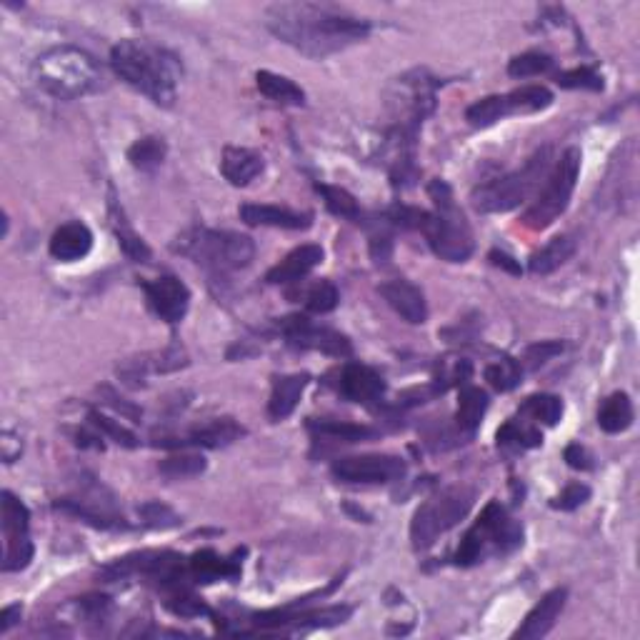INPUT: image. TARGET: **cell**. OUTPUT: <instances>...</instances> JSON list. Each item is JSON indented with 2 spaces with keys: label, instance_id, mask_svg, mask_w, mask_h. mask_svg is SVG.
<instances>
[{
  "label": "cell",
  "instance_id": "1",
  "mask_svg": "<svg viewBox=\"0 0 640 640\" xmlns=\"http://www.w3.org/2000/svg\"><path fill=\"white\" fill-rule=\"evenodd\" d=\"M275 38L308 58H325L368 38L370 23L330 3H278L265 10Z\"/></svg>",
  "mask_w": 640,
  "mask_h": 640
},
{
  "label": "cell",
  "instance_id": "2",
  "mask_svg": "<svg viewBox=\"0 0 640 640\" xmlns=\"http://www.w3.org/2000/svg\"><path fill=\"white\" fill-rule=\"evenodd\" d=\"M110 65L123 83L143 93L150 103L160 108L175 103L183 65L170 50L148 40H120L110 50Z\"/></svg>",
  "mask_w": 640,
  "mask_h": 640
},
{
  "label": "cell",
  "instance_id": "3",
  "mask_svg": "<svg viewBox=\"0 0 640 640\" xmlns=\"http://www.w3.org/2000/svg\"><path fill=\"white\" fill-rule=\"evenodd\" d=\"M33 78L40 90L58 100H75L103 88L98 60L75 45H58L40 53L33 63Z\"/></svg>",
  "mask_w": 640,
  "mask_h": 640
},
{
  "label": "cell",
  "instance_id": "4",
  "mask_svg": "<svg viewBox=\"0 0 640 640\" xmlns=\"http://www.w3.org/2000/svg\"><path fill=\"white\" fill-rule=\"evenodd\" d=\"M428 195L435 205L423 228L430 250L445 263H465L473 255L475 240L463 210L455 205L453 190L445 180L435 178L430 180Z\"/></svg>",
  "mask_w": 640,
  "mask_h": 640
},
{
  "label": "cell",
  "instance_id": "5",
  "mask_svg": "<svg viewBox=\"0 0 640 640\" xmlns=\"http://www.w3.org/2000/svg\"><path fill=\"white\" fill-rule=\"evenodd\" d=\"M173 250L188 255L193 263L210 270L213 275H225L253 263L255 243L248 235L230 233V230L190 228L180 238H175Z\"/></svg>",
  "mask_w": 640,
  "mask_h": 640
},
{
  "label": "cell",
  "instance_id": "6",
  "mask_svg": "<svg viewBox=\"0 0 640 640\" xmlns=\"http://www.w3.org/2000/svg\"><path fill=\"white\" fill-rule=\"evenodd\" d=\"M523 545V525L508 515V510L490 500L473 523V528L460 538L458 550L453 555V563L460 568L483 563L488 555H508Z\"/></svg>",
  "mask_w": 640,
  "mask_h": 640
},
{
  "label": "cell",
  "instance_id": "7",
  "mask_svg": "<svg viewBox=\"0 0 640 640\" xmlns=\"http://www.w3.org/2000/svg\"><path fill=\"white\" fill-rule=\"evenodd\" d=\"M550 160H553V148L545 145V148H540L538 153L525 160L523 168L475 188L473 195H470L475 210H480V213H508V210L523 205L540 185V178H545Z\"/></svg>",
  "mask_w": 640,
  "mask_h": 640
},
{
  "label": "cell",
  "instance_id": "8",
  "mask_svg": "<svg viewBox=\"0 0 640 640\" xmlns=\"http://www.w3.org/2000/svg\"><path fill=\"white\" fill-rule=\"evenodd\" d=\"M475 493L465 485H455V488L440 490L438 495L425 500L413 515L410 523V540H413L415 550H428L435 540L443 533H448L453 525L468 515L470 505H473Z\"/></svg>",
  "mask_w": 640,
  "mask_h": 640
},
{
  "label": "cell",
  "instance_id": "9",
  "mask_svg": "<svg viewBox=\"0 0 640 640\" xmlns=\"http://www.w3.org/2000/svg\"><path fill=\"white\" fill-rule=\"evenodd\" d=\"M580 155L578 148H568L560 160L555 163L553 173L545 180L543 190L538 193V198L533 200L528 210L523 213V225L530 230H545L565 213L570 198H573L575 183H578L580 175Z\"/></svg>",
  "mask_w": 640,
  "mask_h": 640
},
{
  "label": "cell",
  "instance_id": "10",
  "mask_svg": "<svg viewBox=\"0 0 640 640\" xmlns=\"http://www.w3.org/2000/svg\"><path fill=\"white\" fill-rule=\"evenodd\" d=\"M435 90H438V80L428 70L415 68L400 75L393 85V93H390L395 125L418 133L423 120L433 115L435 110Z\"/></svg>",
  "mask_w": 640,
  "mask_h": 640
},
{
  "label": "cell",
  "instance_id": "11",
  "mask_svg": "<svg viewBox=\"0 0 640 640\" xmlns=\"http://www.w3.org/2000/svg\"><path fill=\"white\" fill-rule=\"evenodd\" d=\"M553 103V93L545 85H523L518 90H510L505 95H488L480 98L465 110V120L473 128H488L498 120L510 118V115H528L545 110Z\"/></svg>",
  "mask_w": 640,
  "mask_h": 640
},
{
  "label": "cell",
  "instance_id": "12",
  "mask_svg": "<svg viewBox=\"0 0 640 640\" xmlns=\"http://www.w3.org/2000/svg\"><path fill=\"white\" fill-rule=\"evenodd\" d=\"M0 523H3V570L15 573L25 570L33 560V540H30V513L20 498H15L10 490L0 495Z\"/></svg>",
  "mask_w": 640,
  "mask_h": 640
},
{
  "label": "cell",
  "instance_id": "13",
  "mask_svg": "<svg viewBox=\"0 0 640 640\" xmlns=\"http://www.w3.org/2000/svg\"><path fill=\"white\" fill-rule=\"evenodd\" d=\"M275 328L290 348L320 350V353L333 355V358H350L353 355V343L348 340V335L333 328L313 325L305 315H285L275 323Z\"/></svg>",
  "mask_w": 640,
  "mask_h": 640
},
{
  "label": "cell",
  "instance_id": "14",
  "mask_svg": "<svg viewBox=\"0 0 640 640\" xmlns=\"http://www.w3.org/2000/svg\"><path fill=\"white\" fill-rule=\"evenodd\" d=\"M408 465L398 455H350L333 463V475L343 483H393V480L405 478Z\"/></svg>",
  "mask_w": 640,
  "mask_h": 640
},
{
  "label": "cell",
  "instance_id": "15",
  "mask_svg": "<svg viewBox=\"0 0 640 640\" xmlns=\"http://www.w3.org/2000/svg\"><path fill=\"white\" fill-rule=\"evenodd\" d=\"M353 615L350 605H330L320 610H295V605L280 610H265V613L253 615L255 628H330L340 625Z\"/></svg>",
  "mask_w": 640,
  "mask_h": 640
},
{
  "label": "cell",
  "instance_id": "16",
  "mask_svg": "<svg viewBox=\"0 0 640 640\" xmlns=\"http://www.w3.org/2000/svg\"><path fill=\"white\" fill-rule=\"evenodd\" d=\"M143 293L148 298L150 310L165 323H180L190 308V290L175 275H160L155 280H145Z\"/></svg>",
  "mask_w": 640,
  "mask_h": 640
},
{
  "label": "cell",
  "instance_id": "17",
  "mask_svg": "<svg viewBox=\"0 0 640 640\" xmlns=\"http://www.w3.org/2000/svg\"><path fill=\"white\" fill-rule=\"evenodd\" d=\"M243 433L245 428L238 420L215 418L210 423L193 428L183 438H163L155 440V445H163V448H190V445H195V448H225V445L235 443Z\"/></svg>",
  "mask_w": 640,
  "mask_h": 640
},
{
  "label": "cell",
  "instance_id": "18",
  "mask_svg": "<svg viewBox=\"0 0 640 640\" xmlns=\"http://www.w3.org/2000/svg\"><path fill=\"white\" fill-rule=\"evenodd\" d=\"M338 390L350 403L368 405L373 400H380L385 393V380L378 370L368 368L363 363H348L340 373Z\"/></svg>",
  "mask_w": 640,
  "mask_h": 640
},
{
  "label": "cell",
  "instance_id": "19",
  "mask_svg": "<svg viewBox=\"0 0 640 640\" xmlns=\"http://www.w3.org/2000/svg\"><path fill=\"white\" fill-rule=\"evenodd\" d=\"M380 295L385 298V303L410 325H423L428 320V303H425V295L418 285H413L410 280L395 278L388 283L380 285Z\"/></svg>",
  "mask_w": 640,
  "mask_h": 640
},
{
  "label": "cell",
  "instance_id": "20",
  "mask_svg": "<svg viewBox=\"0 0 640 640\" xmlns=\"http://www.w3.org/2000/svg\"><path fill=\"white\" fill-rule=\"evenodd\" d=\"M565 600H568V590L565 588H555L550 590V593H545L543 598L535 603V608L525 615V620L520 623V628L515 630L513 638L535 640L548 635L550 628L555 625V620H558V615L563 613Z\"/></svg>",
  "mask_w": 640,
  "mask_h": 640
},
{
  "label": "cell",
  "instance_id": "21",
  "mask_svg": "<svg viewBox=\"0 0 640 640\" xmlns=\"http://www.w3.org/2000/svg\"><path fill=\"white\" fill-rule=\"evenodd\" d=\"M323 263V248L315 243H305L300 248L290 250L278 265L265 273V283L270 285H288V283H298L303 280L310 270H315Z\"/></svg>",
  "mask_w": 640,
  "mask_h": 640
},
{
  "label": "cell",
  "instance_id": "22",
  "mask_svg": "<svg viewBox=\"0 0 640 640\" xmlns=\"http://www.w3.org/2000/svg\"><path fill=\"white\" fill-rule=\"evenodd\" d=\"M93 248V233L80 220H70L63 223L53 235H50V255L60 263H75V260L85 258Z\"/></svg>",
  "mask_w": 640,
  "mask_h": 640
},
{
  "label": "cell",
  "instance_id": "23",
  "mask_svg": "<svg viewBox=\"0 0 640 640\" xmlns=\"http://www.w3.org/2000/svg\"><path fill=\"white\" fill-rule=\"evenodd\" d=\"M240 553L235 558H223L215 550H198L188 558V573L195 585H208L215 580H238L240 578Z\"/></svg>",
  "mask_w": 640,
  "mask_h": 640
},
{
  "label": "cell",
  "instance_id": "24",
  "mask_svg": "<svg viewBox=\"0 0 640 640\" xmlns=\"http://www.w3.org/2000/svg\"><path fill=\"white\" fill-rule=\"evenodd\" d=\"M240 220L245 225H270V228L285 230H305L313 225V215L310 213H295V210L280 208V205L260 203L240 205Z\"/></svg>",
  "mask_w": 640,
  "mask_h": 640
},
{
  "label": "cell",
  "instance_id": "25",
  "mask_svg": "<svg viewBox=\"0 0 640 640\" xmlns=\"http://www.w3.org/2000/svg\"><path fill=\"white\" fill-rule=\"evenodd\" d=\"M310 375L308 373H293V375H275L273 390H270L268 400V415L273 423L288 418L300 403V395L308 388Z\"/></svg>",
  "mask_w": 640,
  "mask_h": 640
},
{
  "label": "cell",
  "instance_id": "26",
  "mask_svg": "<svg viewBox=\"0 0 640 640\" xmlns=\"http://www.w3.org/2000/svg\"><path fill=\"white\" fill-rule=\"evenodd\" d=\"M265 163L263 155L255 153L250 148H235V145H228L223 150V158H220V173L235 188H245L250 180L258 178L263 173Z\"/></svg>",
  "mask_w": 640,
  "mask_h": 640
},
{
  "label": "cell",
  "instance_id": "27",
  "mask_svg": "<svg viewBox=\"0 0 640 640\" xmlns=\"http://www.w3.org/2000/svg\"><path fill=\"white\" fill-rule=\"evenodd\" d=\"M575 255V240L573 235H555L553 240L543 245L540 250H535L530 255V273L533 275H550L553 270H558L560 265L568 263Z\"/></svg>",
  "mask_w": 640,
  "mask_h": 640
},
{
  "label": "cell",
  "instance_id": "28",
  "mask_svg": "<svg viewBox=\"0 0 640 640\" xmlns=\"http://www.w3.org/2000/svg\"><path fill=\"white\" fill-rule=\"evenodd\" d=\"M488 393L475 385L465 383L460 385V395H458V413H455V420H458V428L463 430L465 435H473L475 430L483 423V415L488 410Z\"/></svg>",
  "mask_w": 640,
  "mask_h": 640
},
{
  "label": "cell",
  "instance_id": "29",
  "mask_svg": "<svg viewBox=\"0 0 640 640\" xmlns=\"http://www.w3.org/2000/svg\"><path fill=\"white\" fill-rule=\"evenodd\" d=\"M635 418V410H633V400H630L628 393H613L603 400L598 410V425L600 430L605 433L615 435V433H623L633 425Z\"/></svg>",
  "mask_w": 640,
  "mask_h": 640
},
{
  "label": "cell",
  "instance_id": "30",
  "mask_svg": "<svg viewBox=\"0 0 640 640\" xmlns=\"http://www.w3.org/2000/svg\"><path fill=\"white\" fill-rule=\"evenodd\" d=\"M310 433L320 435V438L340 440V443H360V440H373L378 430L370 425L348 423V420H328V418H310L308 420Z\"/></svg>",
  "mask_w": 640,
  "mask_h": 640
},
{
  "label": "cell",
  "instance_id": "31",
  "mask_svg": "<svg viewBox=\"0 0 640 640\" xmlns=\"http://www.w3.org/2000/svg\"><path fill=\"white\" fill-rule=\"evenodd\" d=\"M255 85H258L260 93L268 100L280 105H305V93L300 85H295L293 80L285 78V75L270 73V70H258L255 73Z\"/></svg>",
  "mask_w": 640,
  "mask_h": 640
},
{
  "label": "cell",
  "instance_id": "32",
  "mask_svg": "<svg viewBox=\"0 0 640 640\" xmlns=\"http://www.w3.org/2000/svg\"><path fill=\"white\" fill-rule=\"evenodd\" d=\"M110 223H113L115 238H118L120 250H123V253L128 255L130 260H135V263H148L150 260L148 243H145V240L140 238V235L135 233L133 228H130L128 220H125V215H123V208H120L118 200L115 198H110Z\"/></svg>",
  "mask_w": 640,
  "mask_h": 640
},
{
  "label": "cell",
  "instance_id": "33",
  "mask_svg": "<svg viewBox=\"0 0 640 640\" xmlns=\"http://www.w3.org/2000/svg\"><path fill=\"white\" fill-rule=\"evenodd\" d=\"M55 510H60V513L65 515H73V518L83 520V523L93 525V528H100V530H125L128 528V523H125L123 518H118V515L113 513H103V510H95L90 508L85 500H58L55 503Z\"/></svg>",
  "mask_w": 640,
  "mask_h": 640
},
{
  "label": "cell",
  "instance_id": "34",
  "mask_svg": "<svg viewBox=\"0 0 640 640\" xmlns=\"http://www.w3.org/2000/svg\"><path fill=\"white\" fill-rule=\"evenodd\" d=\"M165 155H168V143H165L160 135H145V138L135 140L133 145L128 148V160L133 168L145 170H155L158 165H163Z\"/></svg>",
  "mask_w": 640,
  "mask_h": 640
},
{
  "label": "cell",
  "instance_id": "35",
  "mask_svg": "<svg viewBox=\"0 0 640 640\" xmlns=\"http://www.w3.org/2000/svg\"><path fill=\"white\" fill-rule=\"evenodd\" d=\"M498 440V448H513V450H528L538 448L543 443V433H540L535 425L518 423V420H508L503 428L495 435Z\"/></svg>",
  "mask_w": 640,
  "mask_h": 640
},
{
  "label": "cell",
  "instance_id": "36",
  "mask_svg": "<svg viewBox=\"0 0 640 640\" xmlns=\"http://www.w3.org/2000/svg\"><path fill=\"white\" fill-rule=\"evenodd\" d=\"M520 413L530 415L533 420L545 425H558L563 418V400L558 395L550 393H535L525 398V403L520 405Z\"/></svg>",
  "mask_w": 640,
  "mask_h": 640
},
{
  "label": "cell",
  "instance_id": "37",
  "mask_svg": "<svg viewBox=\"0 0 640 640\" xmlns=\"http://www.w3.org/2000/svg\"><path fill=\"white\" fill-rule=\"evenodd\" d=\"M315 190L323 195L325 208L333 215L343 220H358L360 218V205L353 195L345 188H338V185H328V183H315Z\"/></svg>",
  "mask_w": 640,
  "mask_h": 640
},
{
  "label": "cell",
  "instance_id": "38",
  "mask_svg": "<svg viewBox=\"0 0 640 640\" xmlns=\"http://www.w3.org/2000/svg\"><path fill=\"white\" fill-rule=\"evenodd\" d=\"M485 380H488L495 390H500V393H508V390L520 385V380H523V368H520L518 360H513L510 355H503V358L495 360V363H490L488 368H485Z\"/></svg>",
  "mask_w": 640,
  "mask_h": 640
},
{
  "label": "cell",
  "instance_id": "39",
  "mask_svg": "<svg viewBox=\"0 0 640 640\" xmlns=\"http://www.w3.org/2000/svg\"><path fill=\"white\" fill-rule=\"evenodd\" d=\"M205 458L203 455L195 453H180V455H170V458L160 460L158 470L163 478L168 480H185V478H195L205 470Z\"/></svg>",
  "mask_w": 640,
  "mask_h": 640
},
{
  "label": "cell",
  "instance_id": "40",
  "mask_svg": "<svg viewBox=\"0 0 640 640\" xmlns=\"http://www.w3.org/2000/svg\"><path fill=\"white\" fill-rule=\"evenodd\" d=\"M553 68V58L545 53H538V50H528V53L515 55L508 63V75L510 78H533V75L548 73Z\"/></svg>",
  "mask_w": 640,
  "mask_h": 640
},
{
  "label": "cell",
  "instance_id": "41",
  "mask_svg": "<svg viewBox=\"0 0 640 640\" xmlns=\"http://www.w3.org/2000/svg\"><path fill=\"white\" fill-rule=\"evenodd\" d=\"M88 420L93 428H98L100 433H103L105 438L113 440V443L123 445V448H138V435L130 428H125L123 423H118V420L108 418V415H103L100 410H90Z\"/></svg>",
  "mask_w": 640,
  "mask_h": 640
},
{
  "label": "cell",
  "instance_id": "42",
  "mask_svg": "<svg viewBox=\"0 0 640 640\" xmlns=\"http://www.w3.org/2000/svg\"><path fill=\"white\" fill-rule=\"evenodd\" d=\"M340 303V293L330 280H318L315 285H310L308 293H305V308L308 313L323 315L330 313V310L338 308Z\"/></svg>",
  "mask_w": 640,
  "mask_h": 640
},
{
  "label": "cell",
  "instance_id": "43",
  "mask_svg": "<svg viewBox=\"0 0 640 640\" xmlns=\"http://www.w3.org/2000/svg\"><path fill=\"white\" fill-rule=\"evenodd\" d=\"M165 605H168L170 613L180 615V618H200V615H210V618H213V610L185 588L175 590V593L165 600Z\"/></svg>",
  "mask_w": 640,
  "mask_h": 640
},
{
  "label": "cell",
  "instance_id": "44",
  "mask_svg": "<svg viewBox=\"0 0 640 640\" xmlns=\"http://www.w3.org/2000/svg\"><path fill=\"white\" fill-rule=\"evenodd\" d=\"M138 515L143 518V523L148 525V528H158V530L175 528V525L183 523V520H180V515L175 513L173 508H168L165 503H158V500H150V503L140 505Z\"/></svg>",
  "mask_w": 640,
  "mask_h": 640
},
{
  "label": "cell",
  "instance_id": "45",
  "mask_svg": "<svg viewBox=\"0 0 640 640\" xmlns=\"http://www.w3.org/2000/svg\"><path fill=\"white\" fill-rule=\"evenodd\" d=\"M563 348L565 345L560 343V340H540V343L528 345L523 353V360H520V368L523 370L540 368V365L548 363L550 358H555V355L563 353Z\"/></svg>",
  "mask_w": 640,
  "mask_h": 640
},
{
  "label": "cell",
  "instance_id": "46",
  "mask_svg": "<svg viewBox=\"0 0 640 640\" xmlns=\"http://www.w3.org/2000/svg\"><path fill=\"white\" fill-rule=\"evenodd\" d=\"M555 83L560 88H568V90H603V78L595 73L593 68H575V70H565L555 78Z\"/></svg>",
  "mask_w": 640,
  "mask_h": 640
},
{
  "label": "cell",
  "instance_id": "47",
  "mask_svg": "<svg viewBox=\"0 0 640 640\" xmlns=\"http://www.w3.org/2000/svg\"><path fill=\"white\" fill-rule=\"evenodd\" d=\"M590 500V488L585 483H570L565 485L563 493L555 495L553 500H550V505H553L555 510H575L580 508L583 503H588Z\"/></svg>",
  "mask_w": 640,
  "mask_h": 640
},
{
  "label": "cell",
  "instance_id": "48",
  "mask_svg": "<svg viewBox=\"0 0 640 640\" xmlns=\"http://www.w3.org/2000/svg\"><path fill=\"white\" fill-rule=\"evenodd\" d=\"M78 610L85 620L100 623V620L108 618L110 598L108 595H85V598H78Z\"/></svg>",
  "mask_w": 640,
  "mask_h": 640
},
{
  "label": "cell",
  "instance_id": "49",
  "mask_svg": "<svg viewBox=\"0 0 640 640\" xmlns=\"http://www.w3.org/2000/svg\"><path fill=\"white\" fill-rule=\"evenodd\" d=\"M565 463L573 470H593V455L588 448H583L580 443H570L563 453Z\"/></svg>",
  "mask_w": 640,
  "mask_h": 640
},
{
  "label": "cell",
  "instance_id": "50",
  "mask_svg": "<svg viewBox=\"0 0 640 640\" xmlns=\"http://www.w3.org/2000/svg\"><path fill=\"white\" fill-rule=\"evenodd\" d=\"M390 253H393V240H390L388 233H380L370 238V255H373L375 263L378 265L388 263Z\"/></svg>",
  "mask_w": 640,
  "mask_h": 640
},
{
  "label": "cell",
  "instance_id": "51",
  "mask_svg": "<svg viewBox=\"0 0 640 640\" xmlns=\"http://www.w3.org/2000/svg\"><path fill=\"white\" fill-rule=\"evenodd\" d=\"M20 453H23V443H20L18 435L10 433V430H3V438H0V455H3L5 463H13L15 458H20Z\"/></svg>",
  "mask_w": 640,
  "mask_h": 640
},
{
  "label": "cell",
  "instance_id": "52",
  "mask_svg": "<svg viewBox=\"0 0 640 640\" xmlns=\"http://www.w3.org/2000/svg\"><path fill=\"white\" fill-rule=\"evenodd\" d=\"M490 263L498 265V268H505L510 275H520V273H523V268H520L518 260H515L513 255L503 253V250H490Z\"/></svg>",
  "mask_w": 640,
  "mask_h": 640
},
{
  "label": "cell",
  "instance_id": "53",
  "mask_svg": "<svg viewBox=\"0 0 640 640\" xmlns=\"http://www.w3.org/2000/svg\"><path fill=\"white\" fill-rule=\"evenodd\" d=\"M20 615H23V608H20L18 603L15 605H8V608H3V613H0V633H8L10 628H13L15 623L20 620Z\"/></svg>",
  "mask_w": 640,
  "mask_h": 640
}]
</instances>
